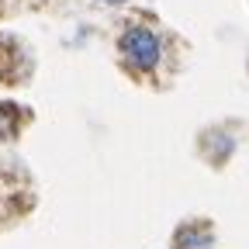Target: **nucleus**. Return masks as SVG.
Masks as SVG:
<instances>
[{"label": "nucleus", "mask_w": 249, "mask_h": 249, "mask_svg": "<svg viewBox=\"0 0 249 249\" xmlns=\"http://www.w3.org/2000/svg\"><path fill=\"white\" fill-rule=\"evenodd\" d=\"M118 45H121V55L128 59L135 70H156L160 59H163V45L149 28H128Z\"/></svg>", "instance_id": "nucleus-1"}, {"label": "nucleus", "mask_w": 249, "mask_h": 249, "mask_svg": "<svg viewBox=\"0 0 249 249\" xmlns=\"http://www.w3.org/2000/svg\"><path fill=\"white\" fill-rule=\"evenodd\" d=\"M11 135H14V114H11V107L0 104V142L11 139Z\"/></svg>", "instance_id": "nucleus-2"}, {"label": "nucleus", "mask_w": 249, "mask_h": 249, "mask_svg": "<svg viewBox=\"0 0 249 249\" xmlns=\"http://www.w3.org/2000/svg\"><path fill=\"white\" fill-rule=\"evenodd\" d=\"M104 4H124V0H104Z\"/></svg>", "instance_id": "nucleus-3"}]
</instances>
